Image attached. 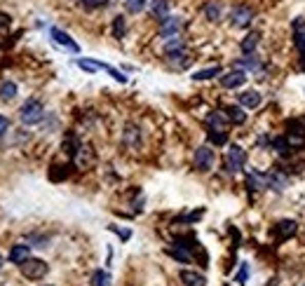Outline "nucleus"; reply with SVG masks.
Segmentation results:
<instances>
[{
	"mask_svg": "<svg viewBox=\"0 0 305 286\" xmlns=\"http://www.w3.org/2000/svg\"><path fill=\"white\" fill-rule=\"evenodd\" d=\"M247 275H249V268H247V263H242V268H239V277H237V281H247Z\"/></svg>",
	"mask_w": 305,
	"mask_h": 286,
	"instance_id": "nucleus-35",
	"label": "nucleus"
},
{
	"mask_svg": "<svg viewBox=\"0 0 305 286\" xmlns=\"http://www.w3.org/2000/svg\"><path fill=\"white\" fill-rule=\"evenodd\" d=\"M214 75H221V66H214V68H205V71H197L193 75V80H209Z\"/></svg>",
	"mask_w": 305,
	"mask_h": 286,
	"instance_id": "nucleus-25",
	"label": "nucleus"
},
{
	"mask_svg": "<svg viewBox=\"0 0 305 286\" xmlns=\"http://www.w3.org/2000/svg\"><path fill=\"white\" fill-rule=\"evenodd\" d=\"M258 43H261V33H258V31H254V33H249L247 38L242 40V45H239V47H242L244 54H254L256 47H258Z\"/></svg>",
	"mask_w": 305,
	"mask_h": 286,
	"instance_id": "nucleus-17",
	"label": "nucleus"
},
{
	"mask_svg": "<svg viewBox=\"0 0 305 286\" xmlns=\"http://www.w3.org/2000/svg\"><path fill=\"white\" fill-rule=\"evenodd\" d=\"M226 113H228V120L235 122V125H244V120H247V115H244V110L239 106H228Z\"/></svg>",
	"mask_w": 305,
	"mask_h": 286,
	"instance_id": "nucleus-21",
	"label": "nucleus"
},
{
	"mask_svg": "<svg viewBox=\"0 0 305 286\" xmlns=\"http://www.w3.org/2000/svg\"><path fill=\"white\" fill-rule=\"evenodd\" d=\"M146 7V0H127V10L132 12V14H136V12H141Z\"/></svg>",
	"mask_w": 305,
	"mask_h": 286,
	"instance_id": "nucleus-30",
	"label": "nucleus"
},
{
	"mask_svg": "<svg viewBox=\"0 0 305 286\" xmlns=\"http://www.w3.org/2000/svg\"><path fill=\"white\" fill-rule=\"evenodd\" d=\"M209 141L214 143V146H226L228 134L226 132H216V129H209Z\"/></svg>",
	"mask_w": 305,
	"mask_h": 286,
	"instance_id": "nucleus-27",
	"label": "nucleus"
},
{
	"mask_svg": "<svg viewBox=\"0 0 305 286\" xmlns=\"http://www.w3.org/2000/svg\"><path fill=\"white\" fill-rule=\"evenodd\" d=\"M183 28V22L178 17H167V19H162V26H160V35L162 38H176L178 35V31Z\"/></svg>",
	"mask_w": 305,
	"mask_h": 286,
	"instance_id": "nucleus-9",
	"label": "nucleus"
},
{
	"mask_svg": "<svg viewBox=\"0 0 305 286\" xmlns=\"http://www.w3.org/2000/svg\"><path fill=\"white\" fill-rule=\"evenodd\" d=\"M251 19H254V10H251V7H235V10L230 12V22L237 28L249 26Z\"/></svg>",
	"mask_w": 305,
	"mask_h": 286,
	"instance_id": "nucleus-8",
	"label": "nucleus"
},
{
	"mask_svg": "<svg viewBox=\"0 0 305 286\" xmlns=\"http://www.w3.org/2000/svg\"><path fill=\"white\" fill-rule=\"evenodd\" d=\"M205 14L209 22H218V19H221V5H218V3H207Z\"/></svg>",
	"mask_w": 305,
	"mask_h": 286,
	"instance_id": "nucleus-24",
	"label": "nucleus"
},
{
	"mask_svg": "<svg viewBox=\"0 0 305 286\" xmlns=\"http://www.w3.org/2000/svg\"><path fill=\"white\" fill-rule=\"evenodd\" d=\"M296 230H298V223L291 218H284V220H279V223H275V230L272 232H275V237H277L279 242H284L289 237H294Z\"/></svg>",
	"mask_w": 305,
	"mask_h": 286,
	"instance_id": "nucleus-6",
	"label": "nucleus"
},
{
	"mask_svg": "<svg viewBox=\"0 0 305 286\" xmlns=\"http://www.w3.org/2000/svg\"><path fill=\"white\" fill-rule=\"evenodd\" d=\"M239 66H249L251 71H258V68H261V64H258V59H254V56H251V59H244Z\"/></svg>",
	"mask_w": 305,
	"mask_h": 286,
	"instance_id": "nucleus-31",
	"label": "nucleus"
},
{
	"mask_svg": "<svg viewBox=\"0 0 305 286\" xmlns=\"http://www.w3.org/2000/svg\"><path fill=\"white\" fill-rule=\"evenodd\" d=\"M19 270H22V275L26 277V279H43L45 275H47V263L45 260H40V258H31L28 256L26 260H24L22 265H19Z\"/></svg>",
	"mask_w": 305,
	"mask_h": 286,
	"instance_id": "nucleus-1",
	"label": "nucleus"
},
{
	"mask_svg": "<svg viewBox=\"0 0 305 286\" xmlns=\"http://www.w3.org/2000/svg\"><path fill=\"white\" fill-rule=\"evenodd\" d=\"M207 125H209V129H216V132H226L228 115H223V113H209V115H207Z\"/></svg>",
	"mask_w": 305,
	"mask_h": 286,
	"instance_id": "nucleus-15",
	"label": "nucleus"
},
{
	"mask_svg": "<svg viewBox=\"0 0 305 286\" xmlns=\"http://www.w3.org/2000/svg\"><path fill=\"white\" fill-rule=\"evenodd\" d=\"M244 165H247V153H244V148H239V146H230V150H228V169L230 171H242Z\"/></svg>",
	"mask_w": 305,
	"mask_h": 286,
	"instance_id": "nucleus-5",
	"label": "nucleus"
},
{
	"mask_svg": "<svg viewBox=\"0 0 305 286\" xmlns=\"http://www.w3.org/2000/svg\"><path fill=\"white\" fill-rule=\"evenodd\" d=\"M244 83H247V73H244L242 68H235V71L221 75V85L226 89H237V87H242Z\"/></svg>",
	"mask_w": 305,
	"mask_h": 286,
	"instance_id": "nucleus-7",
	"label": "nucleus"
},
{
	"mask_svg": "<svg viewBox=\"0 0 305 286\" xmlns=\"http://www.w3.org/2000/svg\"><path fill=\"white\" fill-rule=\"evenodd\" d=\"M83 71H89V73H96V71H106L108 64H101V61H89V59H78L75 61Z\"/></svg>",
	"mask_w": 305,
	"mask_h": 286,
	"instance_id": "nucleus-20",
	"label": "nucleus"
},
{
	"mask_svg": "<svg viewBox=\"0 0 305 286\" xmlns=\"http://www.w3.org/2000/svg\"><path fill=\"white\" fill-rule=\"evenodd\" d=\"M14 96H17V85L14 83H5L0 87V99L3 101H12Z\"/></svg>",
	"mask_w": 305,
	"mask_h": 286,
	"instance_id": "nucleus-23",
	"label": "nucleus"
},
{
	"mask_svg": "<svg viewBox=\"0 0 305 286\" xmlns=\"http://www.w3.org/2000/svg\"><path fill=\"white\" fill-rule=\"evenodd\" d=\"M294 45L296 50L305 56V19H296L294 22Z\"/></svg>",
	"mask_w": 305,
	"mask_h": 286,
	"instance_id": "nucleus-11",
	"label": "nucleus"
},
{
	"mask_svg": "<svg viewBox=\"0 0 305 286\" xmlns=\"http://www.w3.org/2000/svg\"><path fill=\"white\" fill-rule=\"evenodd\" d=\"M272 148L277 150V155H282V157H289V155L294 153V146L289 143V138H287V136L272 138Z\"/></svg>",
	"mask_w": 305,
	"mask_h": 286,
	"instance_id": "nucleus-18",
	"label": "nucleus"
},
{
	"mask_svg": "<svg viewBox=\"0 0 305 286\" xmlns=\"http://www.w3.org/2000/svg\"><path fill=\"white\" fill-rule=\"evenodd\" d=\"M169 5H167V0H153V17H157L162 22V19H167L169 14Z\"/></svg>",
	"mask_w": 305,
	"mask_h": 286,
	"instance_id": "nucleus-22",
	"label": "nucleus"
},
{
	"mask_svg": "<svg viewBox=\"0 0 305 286\" xmlns=\"http://www.w3.org/2000/svg\"><path fill=\"white\" fill-rule=\"evenodd\" d=\"M10 24H12L10 14H5V12H0V31H7V28H10Z\"/></svg>",
	"mask_w": 305,
	"mask_h": 286,
	"instance_id": "nucleus-32",
	"label": "nucleus"
},
{
	"mask_svg": "<svg viewBox=\"0 0 305 286\" xmlns=\"http://www.w3.org/2000/svg\"><path fill=\"white\" fill-rule=\"evenodd\" d=\"M43 115H45V108H43V104L40 101H35V99H31V101H26V104L22 106V122L24 125H38L40 120H43Z\"/></svg>",
	"mask_w": 305,
	"mask_h": 286,
	"instance_id": "nucleus-2",
	"label": "nucleus"
},
{
	"mask_svg": "<svg viewBox=\"0 0 305 286\" xmlns=\"http://www.w3.org/2000/svg\"><path fill=\"white\" fill-rule=\"evenodd\" d=\"M0 270H3V258H0Z\"/></svg>",
	"mask_w": 305,
	"mask_h": 286,
	"instance_id": "nucleus-36",
	"label": "nucleus"
},
{
	"mask_svg": "<svg viewBox=\"0 0 305 286\" xmlns=\"http://www.w3.org/2000/svg\"><path fill=\"white\" fill-rule=\"evenodd\" d=\"M169 253H172V256H174L176 260H181V263H190V253H188V249L176 247V249H172Z\"/></svg>",
	"mask_w": 305,
	"mask_h": 286,
	"instance_id": "nucleus-28",
	"label": "nucleus"
},
{
	"mask_svg": "<svg viewBox=\"0 0 305 286\" xmlns=\"http://www.w3.org/2000/svg\"><path fill=\"white\" fill-rule=\"evenodd\" d=\"M247 186H249V190H263V188H268L266 174H256V171H249V174H247Z\"/></svg>",
	"mask_w": 305,
	"mask_h": 286,
	"instance_id": "nucleus-16",
	"label": "nucleus"
},
{
	"mask_svg": "<svg viewBox=\"0 0 305 286\" xmlns=\"http://www.w3.org/2000/svg\"><path fill=\"white\" fill-rule=\"evenodd\" d=\"M195 167L200 171H209L214 167V150L209 146H200L195 150Z\"/></svg>",
	"mask_w": 305,
	"mask_h": 286,
	"instance_id": "nucleus-4",
	"label": "nucleus"
},
{
	"mask_svg": "<svg viewBox=\"0 0 305 286\" xmlns=\"http://www.w3.org/2000/svg\"><path fill=\"white\" fill-rule=\"evenodd\" d=\"M261 101H263V96L258 92H244V94H239V104L244 106V108H258L261 106Z\"/></svg>",
	"mask_w": 305,
	"mask_h": 286,
	"instance_id": "nucleus-14",
	"label": "nucleus"
},
{
	"mask_svg": "<svg viewBox=\"0 0 305 286\" xmlns=\"http://www.w3.org/2000/svg\"><path fill=\"white\" fill-rule=\"evenodd\" d=\"M266 178H268V188H272V190H287L289 183H291V178L279 169H272L270 174H266Z\"/></svg>",
	"mask_w": 305,
	"mask_h": 286,
	"instance_id": "nucleus-10",
	"label": "nucleus"
},
{
	"mask_svg": "<svg viewBox=\"0 0 305 286\" xmlns=\"http://www.w3.org/2000/svg\"><path fill=\"white\" fill-rule=\"evenodd\" d=\"M287 138L289 143L294 146V148H300L305 141V120L303 117H298V120H289L287 122Z\"/></svg>",
	"mask_w": 305,
	"mask_h": 286,
	"instance_id": "nucleus-3",
	"label": "nucleus"
},
{
	"mask_svg": "<svg viewBox=\"0 0 305 286\" xmlns=\"http://www.w3.org/2000/svg\"><path fill=\"white\" fill-rule=\"evenodd\" d=\"M181 281L186 286H205L207 279L200 275V272H190V270H183L181 272Z\"/></svg>",
	"mask_w": 305,
	"mask_h": 286,
	"instance_id": "nucleus-19",
	"label": "nucleus"
},
{
	"mask_svg": "<svg viewBox=\"0 0 305 286\" xmlns=\"http://www.w3.org/2000/svg\"><path fill=\"white\" fill-rule=\"evenodd\" d=\"M50 35H52V38H54L59 45H64V47H68V50H71V52H75V54H78V52H80L78 43H73V40H71V35H68V33H64L61 28H52V31H50Z\"/></svg>",
	"mask_w": 305,
	"mask_h": 286,
	"instance_id": "nucleus-12",
	"label": "nucleus"
},
{
	"mask_svg": "<svg viewBox=\"0 0 305 286\" xmlns=\"http://www.w3.org/2000/svg\"><path fill=\"white\" fill-rule=\"evenodd\" d=\"M92 286H108V275H106L104 270H96L94 275H92Z\"/></svg>",
	"mask_w": 305,
	"mask_h": 286,
	"instance_id": "nucleus-29",
	"label": "nucleus"
},
{
	"mask_svg": "<svg viewBox=\"0 0 305 286\" xmlns=\"http://www.w3.org/2000/svg\"><path fill=\"white\" fill-rule=\"evenodd\" d=\"M7 129H10V120H7L5 115H0V136H3Z\"/></svg>",
	"mask_w": 305,
	"mask_h": 286,
	"instance_id": "nucleus-34",
	"label": "nucleus"
},
{
	"mask_svg": "<svg viewBox=\"0 0 305 286\" xmlns=\"http://www.w3.org/2000/svg\"><path fill=\"white\" fill-rule=\"evenodd\" d=\"M108 0H83V5L85 7H101V5H106Z\"/></svg>",
	"mask_w": 305,
	"mask_h": 286,
	"instance_id": "nucleus-33",
	"label": "nucleus"
},
{
	"mask_svg": "<svg viewBox=\"0 0 305 286\" xmlns=\"http://www.w3.org/2000/svg\"><path fill=\"white\" fill-rule=\"evenodd\" d=\"M125 31H127L125 17H115V22H113V35H115V38L120 40V38H125Z\"/></svg>",
	"mask_w": 305,
	"mask_h": 286,
	"instance_id": "nucleus-26",
	"label": "nucleus"
},
{
	"mask_svg": "<svg viewBox=\"0 0 305 286\" xmlns=\"http://www.w3.org/2000/svg\"><path fill=\"white\" fill-rule=\"evenodd\" d=\"M28 256H31V249H28L26 244H14V247L10 249V260L17 265H22Z\"/></svg>",
	"mask_w": 305,
	"mask_h": 286,
	"instance_id": "nucleus-13",
	"label": "nucleus"
}]
</instances>
